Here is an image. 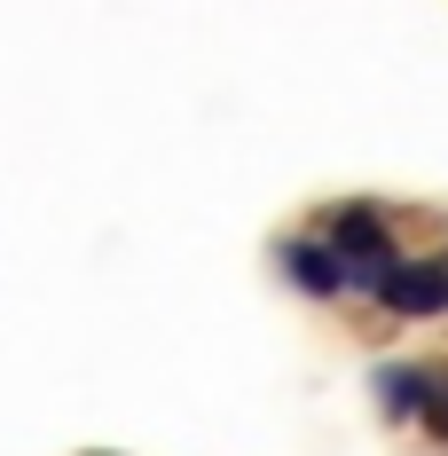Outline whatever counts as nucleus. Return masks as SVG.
I'll list each match as a JSON object with an SVG mask.
<instances>
[{
	"mask_svg": "<svg viewBox=\"0 0 448 456\" xmlns=\"http://www.w3.org/2000/svg\"><path fill=\"white\" fill-rule=\"evenodd\" d=\"M330 244H338V260H346V275H354L362 291H378L386 275L402 268V260H394V228L378 221L370 205H346V213L330 221Z\"/></svg>",
	"mask_w": 448,
	"mask_h": 456,
	"instance_id": "obj_1",
	"label": "nucleus"
},
{
	"mask_svg": "<svg viewBox=\"0 0 448 456\" xmlns=\"http://www.w3.org/2000/svg\"><path fill=\"white\" fill-rule=\"evenodd\" d=\"M378 402H386V417H425V402H433V370L386 362L378 370Z\"/></svg>",
	"mask_w": 448,
	"mask_h": 456,
	"instance_id": "obj_4",
	"label": "nucleus"
},
{
	"mask_svg": "<svg viewBox=\"0 0 448 456\" xmlns=\"http://www.w3.org/2000/svg\"><path fill=\"white\" fill-rule=\"evenodd\" d=\"M386 315H448V260H402L378 283Z\"/></svg>",
	"mask_w": 448,
	"mask_h": 456,
	"instance_id": "obj_2",
	"label": "nucleus"
},
{
	"mask_svg": "<svg viewBox=\"0 0 448 456\" xmlns=\"http://www.w3.org/2000/svg\"><path fill=\"white\" fill-rule=\"evenodd\" d=\"M283 275L299 283V291H314V299H338L354 275H346V260H338V244H283Z\"/></svg>",
	"mask_w": 448,
	"mask_h": 456,
	"instance_id": "obj_3",
	"label": "nucleus"
},
{
	"mask_svg": "<svg viewBox=\"0 0 448 456\" xmlns=\"http://www.w3.org/2000/svg\"><path fill=\"white\" fill-rule=\"evenodd\" d=\"M425 425L448 441V370H433V402H425Z\"/></svg>",
	"mask_w": 448,
	"mask_h": 456,
	"instance_id": "obj_5",
	"label": "nucleus"
}]
</instances>
